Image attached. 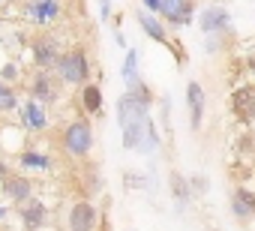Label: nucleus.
Here are the masks:
<instances>
[{
	"instance_id": "nucleus-1",
	"label": "nucleus",
	"mask_w": 255,
	"mask_h": 231,
	"mask_svg": "<svg viewBox=\"0 0 255 231\" xmlns=\"http://www.w3.org/2000/svg\"><path fill=\"white\" fill-rule=\"evenodd\" d=\"M150 105H153V93L141 78L132 81L126 87V93L117 99V123L123 129V147L126 150H138L144 135L150 132V126H153Z\"/></svg>"
},
{
	"instance_id": "nucleus-2",
	"label": "nucleus",
	"mask_w": 255,
	"mask_h": 231,
	"mask_svg": "<svg viewBox=\"0 0 255 231\" xmlns=\"http://www.w3.org/2000/svg\"><path fill=\"white\" fill-rule=\"evenodd\" d=\"M66 18V0H21V21L36 30H51Z\"/></svg>"
},
{
	"instance_id": "nucleus-3",
	"label": "nucleus",
	"mask_w": 255,
	"mask_h": 231,
	"mask_svg": "<svg viewBox=\"0 0 255 231\" xmlns=\"http://www.w3.org/2000/svg\"><path fill=\"white\" fill-rule=\"evenodd\" d=\"M93 144H96V132H93V123L87 117H75L63 126L60 132V147L66 156L72 159H84L93 153Z\"/></svg>"
},
{
	"instance_id": "nucleus-4",
	"label": "nucleus",
	"mask_w": 255,
	"mask_h": 231,
	"mask_svg": "<svg viewBox=\"0 0 255 231\" xmlns=\"http://www.w3.org/2000/svg\"><path fill=\"white\" fill-rule=\"evenodd\" d=\"M90 69H93L90 54H87V48H81V45L66 48V51L60 54L57 66H54L57 78H60L63 84H69V87H81L84 81H90Z\"/></svg>"
},
{
	"instance_id": "nucleus-5",
	"label": "nucleus",
	"mask_w": 255,
	"mask_h": 231,
	"mask_svg": "<svg viewBox=\"0 0 255 231\" xmlns=\"http://www.w3.org/2000/svg\"><path fill=\"white\" fill-rule=\"evenodd\" d=\"M63 51H66V48H63L60 36H54V33H48V30H42V33H36V36L30 39V60H33V69H54Z\"/></svg>"
},
{
	"instance_id": "nucleus-6",
	"label": "nucleus",
	"mask_w": 255,
	"mask_h": 231,
	"mask_svg": "<svg viewBox=\"0 0 255 231\" xmlns=\"http://www.w3.org/2000/svg\"><path fill=\"white\" fill-rule=\"evenodd\" d=\"M60 90H63V81L57 78L54 69H36L27 78V96H33V99H39L45 105L57 102L60 99Z\"/></svg>"
},
{
	"instance_id": "nucleus-7",
	"label": "nucleus",
	"mask_w": 255,
	"mask_h": 231,
	"mask_svg": "<svg viewBox=\"0 0 255 231\" xmlns=\"http://www.w3.org/2000/svg\"><path fill=\"white\" fill-rule=\"evenodd\" d=\"M195 21H198V27H201L204 36H228V33L234 30V27H231V12H228L222 3L204 6V9L195 15Z\"/></svg>"
},
{
	"instance_id": "nucleus-8",
	"label": "nucleus",
	"mask_w": 255,
	"mask_h": 231,
	"mask_svg": "<svg viewBox=\"0 0 255 231\" xmlns=\"http://www.w3.org/2000/svg\"><path fill=\"white\" fill-rule=\"evenodd\" d=\"M99 207L90 201V198H78L69 213H66V228L69 231H96L99 228Z\"/></svg>"
},
{
	"instance_id": "nucleus-9",
	"label": "nucleus",
	"mask_w": 255,
	"mask_h": 231,
	"mask_svg": "<svg viewBox=\"0 0 255 231\" xmlns=\"http://www.w3.org/2000/svg\"><path fill=\"white\" fill-rule=\"evenodd\" d=\"M18 117H21V126L27 132H45L48 123H51V114H48V105L27 96L21 105H18Z\"/></svg>"
},
{
	"instance_id": "nucleus-10",
	"label": "nucleus",
	"mask_w": 255,
	"mask_h": 231,
	"mask_svg": "<svg viewBox=\"0 0 255 231\" xmlns=\"http://www.w3.org/2000/svg\"><path fill=\"white\" fill-rule=\"evenodd\" d=\"M159 18L174 24V27H186L195 21V0H159Z\"/></svg>"
},
{
	"instance_id": "nucleus-11",
	"label": "nucleus",
	"mask_w": 255,
	"mask_h": 231,
	"mask_svg": "<svg viewBox=\"0 0 255 231\" xmlns=\"http://www.w3.org/2000/svg\"><path fill=\"white\" fill-rule=\"evenodd\" d=\"M0 192L6 195V201H12L18 207L27 198H33V180L24 177V174H6L3 180H0Z\"/></svg>"
},
{
	"instance_id": "nucleus-12",
	"label": "nucleus",
	"mask_w": 255,
	"mask_h": 231,
	"mask_svg": "<svg viewBox=\"0 0 255 231\" xmlns=\"http://www.w3.org/2000/svg\"><path fill=\"white\" fill-rule=\"evenodd\" d=\"M18 219L27 231H39L45 222H48V204L42 198H27L24 204H18Z\"/></svg>"
},
{
	"instance_id": "nucleus-13",
	"label": "nucleus",
	"mask_w": 255,
	"mask_h": 231,
	"mask_svg": "<svg viewBox=\"0 0 255 231\" xmlns=\"http://www.w3.org/2000/svg\"><path fill=\"white\" fill-rule=\"evenodd\" d=\"M186 105H189V126L198 132L201 120H204V111H207V96H204V87L198 81L186 84Z\"/></svg>"
},
{
	"instance_id": "nucleus-14",
	"label": "nucleus",
	"mask_w": 255,
	"mask_h": 231,
	"mask_svg": "<svg viewBox=\"0 0 255 231\" xmlns=\"http://www.w3.org/2000/svg\"><path fill=\"white\" fill-rule=\"evenodd\" d=\"M231 111L240 120H255V84H240L231 93Z\"/></svg>"
},
{
	"instance_id": "nucleus-15",
	"label": "nucleus",
	"mask_w": 255,
	"mask_h": 231,
	"mask_svg": "<svg viewBox=\"0 0 255 231\" xmlns=\"http://www.w3.org/2000/svg\"><path fill=\"white\" fill-rule=\"evenodd\" d=\"M135 21L141 24V30H144L150 39H156V42H162V45H171L168 30H165V24L159 21V15H156V12H150V9L138 6V9H135Z\"/></svg>"
},
{
	"instance_id": "nucleus-16",
	"label": "nucleus",
	"mask_w": 255,
	"mask_h": 231,
	"mask_svg": "<svg viewBox=\"0 0 255 231\" xmlns=\"http://www.w3.org/2000/svg\"><path fill=\"white\" fill-rule=\"evenodd\" d=\"M231 213L240 222H249L255 216V192L246 189V186H234V192H231Z\"/></svg>"
},
{
	"instance_id": "nucleus-17",
	"label": "nucleus",
	"mask_w": 255,
	"mask_h": 231,
	"mask_svg": "<svg viewBox=\"0 0 255 231\" xmlns=\"http://www.w3.org/2000/svg\"><path fill=\"white\" fill-rule=\"evenodd\" d=\"M15 162H18V168L21 171H51L54 168V159L48 156V153H42V150H18V156H15Z\"/></svg>"
},
{
	"instance_id": "nucleus-18",
	"label": "nucleus",
	"mask_w": 255,
	"mask_h": 231,
	"mask_svg": "<svg viewBox=\"0 0 255 231\" xmlns=\"http://www.w3.org/2000/svg\"><path fill=\"white\" fill-rule=\"evenodd\" d=\"M78 102H81V111H87L90 117L102 114V87L96 81H84L81 93H78Z\"/></svg>"
},
{
	"instance_id": "nucleus-19",
	"label": "nucleus",
	"mask_w": 255,
	"mask_h": 231,
	"mask_svg": "<svg viewBox=\"0 0 255 231\" xmlns=\"http://www.w3.org/2000/svg\"><path fill=\"white\" fill-rule=\"evenodd\" d=\"M168 180H171V195H174V204H177V210L183 213V210H186V204H189V198H192L189 180H186L180 171H171V174H168Z\"/></svg>"
},
{
	"instance_id": "nucleus-20",
	"label": "nucleus",
	"mask_w": 255,
	"mask_h": 231,
	"mask_svg": "<svg viewBox=\"0 0 255 231\" xmlns=\"http://www.w3.org/2000/svg\"><path fill=\"white\" fill-rule=\"evenodd\" d=\"M18 105H21V96H18L15 84L0 78V114H12V111H18Z\"/></svg>"
},
{
	"instance_id": "nucleus-21",
	"label": "nucleus",
	"mask_w": 255,
	"mask_h": 231,
	"mask_svg": "<svg viewBox=\"0 0 255 231\" xmlns=\"http://www.w3.org/2000/svg\"><path fill=\"white\" fill-rule=\"evenodd\" d=\"M138 60H141V51L138 48H126V57H123V66H120V78L129 87L132 81H138Z\"/></svg>"
},
{
	"instance_id": "nucleus-22",
	"label": "nucleus",
	"mask_w": 255,
	"mask_h": 231,
	"mask_svg": "<svg viewBox=\"0 0 255 231\" xmlns=\"http://www.w3.org/2000/svg\"><path fill=\"white\" fill-rule=\"evenodd\" d=\"M0 78H3V81H9V84H15V81L21 78V69H18V63H15V60L3 63V69H0Z\"/></svg>"
},
{
	"instance_id": "nucleus-23",
	"label": "nucleus",
	"mask_w": 255,
	"mask_h": 231,
	"mask_svg": "<svg viewBox=\"0 0 255 231\" xmlns=\"http://www.w3.org/2000/svg\"><path fill=\"white\" fill-rule=\"evenodd\" d=\"M207 186H210V183H207L204 174H192V177H189V189H192V195H204Z\"/></svg>"
},
{
	"instance_id": "nucleus-24",
	"label": "nucleus",
	"mask_w": 255,
	"mask_h": 231,
	"mask_svg": "<svg viewBox=\"0 0 255 231\" xmlns=\"http://www.w3.org/2000/svg\"><path fill=\"white\" fill-rule=\"evenodd\" d=\"M123 180H126V186H135V189H144V177H141V174H129V171H126V174H123Z\"/></svg>"
},
{
	"instance_id": "nucleus-25",
	"label": "nucleus",
	"mask_w": 255,
	"mask_h": 231,
	"mask_svg": "<svg viewBox=\"0 0 255 231\" xmlns=\"http://www.w3.org/2000/svg\"><path fill=\"white\" fill-rule=\"evenodd\" d=\"M99 18H102V21L111 18V0H99Z\"/></svg>"
},
{
	"instance_id": "nucleus-26",
	"label": "nucleus",
	"mask_w": 255,
	"mask_h": 231,
	"mask_svg": "<svg viewBox=\"0 0 255 231\" xmlns=\"http://www.w3.org/2000/svg\"><path fill=\"white\" fill-rule=\"evenodd\" d=\"M141 6H144V9H150V12H156V15H159V0H141Z\"/></svg>"
},
{
	"instance_id": "nucleus-27",
	"label": "nucleus",
	"mask_w": 255,
	"mask_h": 231,
	"mask_svg": "<svg viewBox=\"0 0 255 231\" xmlns=\"http://www.w3.org/2000/svg\"><path fill=\"white\" fill-rule=\"evenodd\" d=\"M204 51H219V39H204Z\"/></svg>"
},
{
	"instance_id": "nucleus-28",
	"label": "nucleus",
	"mask_w": 255,
	"mask_h": 231,
	"mask_svg": "<svg viewBox=\"0 0 255 231\" xmlns=\"http://www.w3.org/2000/svg\"><path fill=\"white\" fill-rule=\"evenodd\" d=\"M246 69H249V72H252V75H255V51H252V54H249V57H246Z\"/></svg>"
},
{
	"instance_id": "nucleus-29",
	"label": "nucleus",
	"mask_w": 255,
	"mask_h": 231,
	"mask_svg": "<svg viewBox=\"0 0 255 231\" xmlns=\"http://www.w3.org/2000/svg\"><path fill=\"white\" fill-rule=\"evenodd\" d=\"M6 174H12V171H9V165H6V162H3V159H0V180H3V177H6Z\"/></svg>"
},
{
	"instance_id": "nucleus-30",
	"label": "nucleus",
	"mask_w": 255,
	"mask_h": 231,
	"mask_svg": "<svg viewBox=\"0 0 255 231\" xmlns=\"http://www.w3.org/2000/svg\"><path fill=\"white\" fill-rule=\"evenodd\" d=\"M6 216H9V207H6V204H3V201H0V222H3V219H6Z\"/></svg>"
},
{
	"instance_id": "nucleus-31",
	"label": "nucleus",
	"mask_w": 255,
	"mask_h": 231,
	"mask_svg": "<svg viewBox=\"0 0 255 231\" xmlns=\"http://www.w3.org/2000/svg\"><path fill=\"white\" fill-rule=\"evenodd\" d=\"M3 27H6V18H3V15H0V33H3Z\"/></svg>"
},
{
	"instance_id": "nucleus-32",
	"label": "nucleus",
	"mask_w": 255,
	"mask_h": 231,
	"mask_svg": "<svg viewBox=\"0 0 255 231\" xmlns=\"http://www.w3.org/2000/svg\"><path fill=\"white\" fill-rule=\"evenodd\" d=\"M0 6H6V0H0Z\"/></svg>"
},
{
	"instance_id": "nucleus-33",
	"label": "nucleus",
	"mask_w": 255,
	"mask_h": 231,
	"mask_svg": "<svg viewBox=\"0 0 255 231\" xmlns=\"http://www.w3.org/2000/svg\"><path fill=\"white\" fill-rule=\"evenodd\" d=\"M6 3H15V0H6Z\"/></svg>"
},
{
	"instance_id": "nucleus-34",
	"label": "nucleus",
	"mask_w": 255,
	"mask_h": 231,
	"mask_svg": "<svg viewBox=\"0 0 255 231\" xmlns=\"http://www.w3.org/2000/svg\"><path fill=\"white\" fill-rule=\"evenodd\" d=\"M132 231H135V228H132Z\"/></svg>"
}]
</instances>
